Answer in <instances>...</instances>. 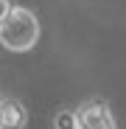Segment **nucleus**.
Instances as JSON below:
<instances>
[{"label": "nucleus", "mask_w": 126, "mask_h": 129, "mask_svg": "<svg viewBox=\"0 0 126 129\" xmlns=\"http://www.w3.org/2000/svg\"><path fill=\"white\" fill-rule=\"evenodd\" d=\"M76 118L81 129H118L115 115L104 98H90L76 107Z\"/></svg>", "instance_id": "f03ea898"}, {"label": "nucleus", "mask_w": 126, "mask_h": 129, "mask_svg": "<svg viewBox=\"0 0 126 129\" xmlns=\"http://www.w3.org/2000/svg\"><path fill=\"white\" fill-rule=\"evenodd\" d=\"M39 20L25 6H11L9 17L0 23V45L11 53H28L39 42Z\"/></svg>", "instance_id": "f257e3e1"}, {"label": "nucleus", "mask_w": 126, "mask_h": 129, "mask_svg": "<svg viewBox=\"0 0 126 129\" xmlns=\"http://www.w3.org/2000/svg\"><path fill=\"white\" fill-rule=\"evenodd\" d=\"M28 110L17 98H0V129H25Z\"/></svg>", "instance_id": "7ed1b4c3"}, {"label": "nucleus", "mask_w": 126, "mask_h": 129, "mask_svg": "<svg viewBox=\"0 0 126 129\" xmlns=\"http://www.w3.org/2000/svg\"><path fill=\"white\" fill-rule=\"evenodd\" d=\"M11 6H14L11 0H0V23H3V20L9 17V11H11Z\"/></svg>", "instance_id": "39448f33"}, {"label": "nucleus", "mask_w": 126, "mask_h": 129, "mask_svg": "<svg viewBox=\"0 0 126 129\" xmlns=\"http://www.w3.org/2000/svg\"><path fill=\"white\" fill-rule=\"evenodd\" d=\"M53 129H81L78 118H76V110H59L56 118H53Z\"/></svg>", "instance_id": "20e7f679"}]
</instances>
